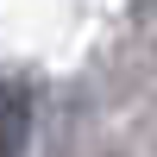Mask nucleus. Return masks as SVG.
<instances>
[{
	"label": "nucleus",
	"mask_w": 157,
	"mask_h": 157,
	"mask_svg": "<svg viewBox=\"0 0 157 157\" xmlns=\"http://www.w3.org/2000/svg\"><path fill=\"white\" fill-rule=\"evenodd\" d=\"M25 138H32V88L0 82V157H25Z\"/></svg>",
	"instance_id": "obj_1"
}]
</instances>
